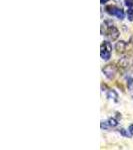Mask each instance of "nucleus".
Listing matches in <instances>:
<instances>
[{"label": "nucleus", "instance_id": "1", "mask_svg": "<svg viewBox=\"0 0 133 150\" xmlns=\"http://www.w3.org/2000/svg\"><path fill=\"white\" fill-rule=\"evenodd\" d=\"M111 50H112V46H111L110 42H108V41H103L100 46L101 58H102L103 60H109L111 57Z\"/></svg>", "mask_w": 133, "mask_h": 150}, {"label": "nucleus", "instance_id": "2", "mask_svg": "<svg viewBox=\"0 0 133 150\" xmlns=\"http://www.w3.org/2000/svg\"><path fill=\"white\" fill-rule=\"evenodd\" d=\"M105 10L108 14H110V15H112V16H116V17L118 19H120V20H122V19L124 18V12H123L122 9L118 8V7H116L114 5L106 6Z\"/></svg>", "mask_w": 133, "mask_h": 150}, {"label": "nucleus", "instance_id": "3", "mask_svg": "<svg viewBox=\"0 0 133 150\" xmlns=\"http://www.w3.org/2000/svg\"><path fill=\"white\" fill-rule=\"evenodd\" d=\"M102 71L108 79H114V77L116 76V73H117V67H116L115 65L108 64V65H106V66H104Z\"/></svg>", "mask_w": 133, "mask_h": 150}, {"label": "nucleus", "instance_id": "4", "mask_svg": "<svg viewBox=\"0 0 133 150\" xmlns=\"http://www.w3.org/2000/svg\"><path fill=\"white\" fill-rule=\"evenodd\" d=\"M106 35H107L108 37L110 38V40L114 41V40L117 39L118 36H119V31H118V29L116 28L112 23H110L109 25L107 26V30H106Z\"/></svg>", "mask_w": 133, "mask_h": 150}, {"label": "nucleus", "instance_id": "5", "mask_svg": "<svg viewBox=\"0 0 133 150\" xmlns=\"http://www.w3.org/2000/svg\"><path fill=\"white\" fill-rule=\"evenodd\" d=\"M127 46H128V44L125 42V41L120 40V41H118V42L116 43L115 49H116V51H117L118 53H124L125 51H126Z\"/></svg>", "mask_w": 133, "mask_h": 150}, {"label": "nucleus", "instance_id": "6", "mask_svg": "<svg viewBox=\"0 0 133 150\" xmlns=\"http://www.w3.org/2000/svg\"><path fill=\"white\" fill-rule=\"evenodd\" d=\"M106 96H107V98H109V99H114L115 102H117V101H118V94L116 93L115 90L108 89L107 93H106Z\"/></svg>", "mask_w": 133, "mask_h": 150}, {"label": "nucleus", "instance_id": "7", "mask_svg": "<svg viewBox=\"0 0 133 150\" xmlns=\"http://www.w3.org/2000/svg\"><path fill=\"white\" fill-rule=\"evenodd\" d=\"M119 132H120V134L123 135V136H125V137H128V138H131L132 137V132H128L126 131L125 129H123V128H121V129H119Z\"/></svg>", "mask_w": 133, "mask_h": 150}, {"label": "nucleus", "instance_id": "8", "mask_svg": "<svg viewBox=\"0 0 133 150\" xmlns=\"http://www.w3.org/2000/svg\"><path fill=\"white\" fill-rule=\"evenodd\" d=\"M108 124H109V126H116V125L118 124V121L114 118H109V120H108Z\"/></svg>", "mask_w": 133, "mask_h": 150}, {"label": "nucleus", "instance_id": "9", "mask_svg": "<svg viewBox=\"0 0 133 150\" xmlns=\"http://www.w3.org/2000/svg\"><path fill=\"white\" fill-rule=\"evenodd\" d=\"M127 16H128V19H129L130 21L133 20V9H128L127 10Z\"/></svg>", "mask_w": 133, "mask_h": 150}, {"label": "nucleus", "instance_id": "10", "mask_svg": "<svg viewBox=\"0 0 133 150\" xmlns=\"http://www.w3.org/2000/svg\"><path fill=\"white\" fill-rule=\"evenodd\" d=\"M125 5H126L128 8L133 7V0H125Z\"/></svg>", "mask_w": 133, "mask_h": 150}, {"label": "nucleus", "instance_id": "11", "mask_svg": "<svg viewBox=\"0 0 133 150\" xmlns=\"http://www.w3.org/2000/svg\"><path fill=\"white\" fill-rule=\"evenodd\" d=\"M129 131L133 133V124H131V125L129 126Z\"/></svg>", "mask_w": 133, "mask_h": 150}, {"label": "nucleus", "instance_id": "12", "mask_svg": "<svg viewBox=\"0 0 133 150\" xmlns=\"http://www.w3.org/2000/svg\"><path fill=\"white\" fill-rule=\"evenodd\" d=\"M107 1H109V0H100V2H101V4H104L106 3Z\"/></svg>", "mask_w": 133, "mask_h": 150}, {"label": "nucleus", "instance_id": "13", "mask_svg": "<svg viewBox=\"0 0 133 150\" xmlns=\"http://www.w3.org/2000/svg\"><path fill=\"white\" fill-rule=\"evenodd\" d=\"M129 43H130V44H131L132 46H133V36H132L131 38H130V42H129Z\"/></svg>", "mask_w": 133, "mask_h": 150}]
</instances>
